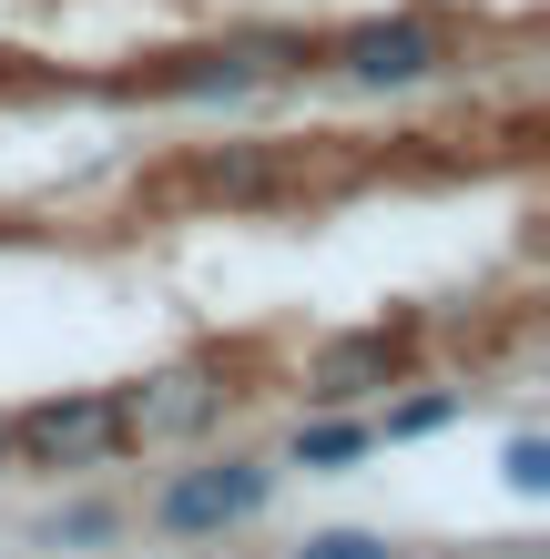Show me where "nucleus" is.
<instances>
[{
    "label": "nucleus",
    "mask_w": 550,
    "mask_h": 559,
    "mask_svg": "<svg viewBox=\"0 0 550 559\" xmlns=\"http://www.w3.org/2000/svg\"><path fill=\"white\" fill-rule=\"evenodd\" d=\"M387 367H398L387 336H337L316 356V397H367V386H387Z\"/></svg>",
    "instance_id": "obj_5"
},
{
    "label": "nucleus",
    "mask_w": 550,
    "mask_h": 559,
    "mask_svg": "<svg viewBox=\"0 0 550 559\" xmlns=\"http://www.w3.org/2000/svg\"><path fill=\"white\" fill-rule=\"evenodd\" d=\"M11 448H31L42 468H92L103 448H122V438H113V397H103V386H82V397L31 407V417L11 427Z\"/></svg>",
    "instance_id": "obj_3"
},
{
    "label": "nucleus",
    "mask_w": 550,
    "mask_h": 559,
    "mask_svg": "<svg viewBox=\"0 0 550 559\" xmlns=\"http://www.w3.org/2000/svg\"><path fill=\"white\" fill-rule=\"evenodd\" d=\"M266 488H276V468L266 457H224V468H184L164 499H153V519H164L174 539H214V530H235V519H255L266 509Z\"/></svg>",
    "instance_id": "obj_1"
},
{
    "label": "nucleus",
    "mask_w": 550,
    "mask_h": 559,
    "mask_svg": "<svg viewBox=\"0 0 550 559\" xmlns=\"http://www.w3.org/2000/svg\"><path fill=\"white\" fill-rule=\"evenodd\" d=\"M337 61H347V82H367V92H408V82L438 72V31L429 21H367V31L337 41Z\"/></svg>",
    "instance_id": "obj_4"
},
{
    "label": "nucleus",
    "mask_w": 550,
    "mask_h": 559,
    "mask_svg": "<svg viewBox=\"0 0 550 559\" xmlns=\"http://www.w3.org/2000/svg\"><path fill=\"white\" fill-rule=\"evenodd\" d=\"M0 457H11V417H0Z\"/></svg>",
    "instance_id": "obj_10"
},
{
    "label": "nucleus",
    "mask_w": 550,
    "mask_h": 559,
    "mask_svg": "<svg viewBox=\"0 0 550 559\" xmlns=\"http://www.w3.org/2000/svg\"><path fill=\"white\" fill-rule=\"evenodd\" d=\"M500 478L520 488V499H550V448H540V438H510V448H500Z\"/></svg>",
    "instance_id": "obj_7"
},
{
    "label": "nucleus",
    "mask_w": 550,
    "mask_h": 559,
    "mask_svg": "<svg viewBox=\"0 0 550 559\" xmlns=\"http://www.w3.org/2000/svg\"><path fill=\"white\" fill-rule=\"evenodd\" d=\"M296 559H398V549H387L377 530H316V539H306Z\"/></svg>",
    "instance_id": "obj_8"
},
{
    "label": "nucleus",
    "mask_w": 550,
    "mask_h": 559,
    "mask_svg": "<svg viewBox=\"0 0 550 559\" xmlns=\"http://www.w3.org/2000/svg\"><path fill=\"white\" fill-rule=\"evenodd\" d=\"M224 407V386L204 367H164V377H143L133 397H113V438H133V448H164V438H194Z\"/></svg>",
    "instance_id": "obj_2"
},
{
    "label": "nucleus",
    "mask_w": 550,
    "mask_h": 559,
    "mask_svg": "<svg viewBox=\"0 0 550 559\" xmlns=\"http://www.w3.org/2000/svg\"><path fill=\"white\" fill-rule=\"evenodd\" d=\"M459 407L448 397H408V407H387V438H429V427H448Z\"/></svg>",
    "instance_id": "obj_9"
},
{
    "label": "nucleus",
    "mask_w": 550,
    "mask_h": 559,
    "mask_svg": "<svg viewBox=\"0 0 550 559\" xmlns=\"http://www.w3.org/2000/svg\"><path fill=\"white\" fill-rule=\"evenodd\" d=\"M367 438L377 427H358V417H316V427H296V468H347V457H367Z\"/></svg>",
    "instance_id": "obj_6"
}]
</instances>
